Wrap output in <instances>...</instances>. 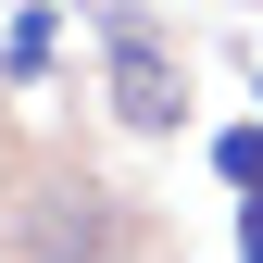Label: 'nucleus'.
I'll return each mask as SVG.
<instances>
[{
    "label": "nucleus",
    "instance_id": "obj_6",
    "mask_svg": "<svg viewBox=\"0 0 263 263\" xmlns=\"http://www.w3.org/2000/svg\"><path fill=\"white\" fill-rule=\"evenodd\" d=\"M251 101H263V76H251Z\"/></svg>",
    "mask_w": 263,
    "mask_h": 263
},
{
    "label": "nucleus",
    "instance_id": "obj_1",
    "mask_svg": "<svg viewBox=\"0 0 263 263\" xmlns=\"http://www.w3.org/2000/svg\"><path fill=\"white\" fill-rule=\"evenodd\" d=\"M88 13H101V88H113V113L138 125V138H176L188 125V63L163 50V25L138 0H88Z\"/></svg>",
    "mask_w": 263,
    "mask_h": 263
},
{
    "label": "nucleus",
    "instance_id": "obj_4",
    "mask_svg": "<svg viewBox=\"0 0 263 263\" xmlns=\"http://www.w3.org/2000/svg\"><path fill=\"white\" fill-rule=\"evenodd\" d=\"M213 176L238 188V201H263V113H251V125H226V138H213Z\"/></svg>",
    "mask_w": 263,
    "mask_h": 263
},
{
    "label": "nucleus",
    "instance_id": "obj_5",
    "mask_svg": "<svg viewBox=\"0 0 263 263\" xmlns=\"http://www.w3.org/2000/svg\"><path fill=\"white\" fill-rule=\"evenodd\" d=\"M238 263H263V201H238Z\"/></svg>",
    "mask_w": 263,
    "mask_h": 263
},
{
    "label": "nucleus",
    "instance_id": "obj_3",
    "mask_svg": "<svg viewBox=\"0 0 263 263\" xmlns=\"http://www.w3.org/2000/svg\"><path fill=\"white\" fill-rule=\"evenodd\" d=\"M50 50H63V0H25V13L0 25V76H38Z\"/></svg>",
    "mask_w": 263,
    "mask_h": 263
},
{
    "label": "nucleus",
    "instance_id": "obj_2",
    "mask_svg": "<svg viewBox=\"0 0 263 263\" xmlns=\"http://www.w3.org/2000/svg\"><path fill=\"white\" fill-rule=\"evenodd\" d=\"M25 263H125V201L101 176H38V201H13Z\"/></svg>",
    "mask_w": 263,
    "mask_h": 263
}]
</instances>
